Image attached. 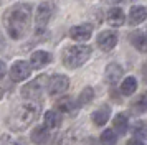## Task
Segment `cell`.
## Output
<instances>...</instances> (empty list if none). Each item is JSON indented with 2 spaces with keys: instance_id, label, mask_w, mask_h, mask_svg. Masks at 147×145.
<instances>
[{
  "instance_id": "cell-1",
  "label": "cell",
  "mask_w": 147,
  "mask_h": 145,
  "mask_svg": "<svg viewBox=\"0 0 147 145\" xmlns=\"http://www.w3.org/2000/svg\"><path fill=\"white\" fill-rule=\"evenodd\" d=\"M30 20H32V5L20 2V3L12 5L3 13L2 21L10 38L22 40L30 28Z\"/></svg>"
},
{
  "instance_id": "cell-2",
  "label": "cell",
  "mask_w": 147,
  "mask_h": 145,
  "mask_svg": "<svg viewBox=\"0 0 147 145\" xmlns=\"http://www.w3.org/2000/svg\"><path fill=\"white\" fill-rule=\"evenodd\" d=\"M40 112H41V102H36V101L22 102L20 105H17L12 111V114L7 119L10 130L13 132L25 130L27 127H30L36 119L40 117Z\"/></svg>"
},
{
  "instance_id": "cell-3",
  "label": "cell",
  "mask_w": 147,
  "mask_h": 145,
  "mask_svg": "<svg viewBox=\"0 0 147 145\" xmlns=\"http://www.w3.org/2000/svg\"><path fill=\"white\" fill-rule=\"evenodd\" d=\"M91 53H93V48L88 45H69L63 50L61 61H63L65 68L76 69L91 58Z\"/></svg>"
},
{
  "instance_id": "cell-4",
  "label": "cell",
  "mask_w": 147,
  "mask_h": 145,
  "mask_svg": "<svg viewBox=\"0 0 147 145\" xmlns=\"http://www.w3.org/2000/svg\"><path fill=\"white\" fill-rule=\"evenodd\" d=\"M47 81H48L47 74H40L36 79H33V81L27 83V84L20 89L22 97L27 99V101H36V102H40L41 94H43V89H45Z\"/></svg>"
},
{
  "instance_id": "cell-5",
  "label": "cell",
  "mask_w": 147,
  "mask_h": 145,
  "mask_svg": "<svg viewBox=\"0 0 147 145\" xmlns=\"http://www.w3.org/2000/svg\"><path fill=\"white\" fill-rule=\"evenodd\" d=\"M53 13H55V5L51 2H41L40 5L36 7V13H35V25H36L35 33H36V36L45 32V28H47L50 18L53 17Z\"/></svg>"
},
{
  "instance_id": "cell-6",
  "label": "cell",
  "mask_w": 147,
  "mask_h": 145,
  "mask_svg": "<svg viewBox=\"0 0 147 145\" xmlns=\"http://www.w3.org/2000/svg\"><path fill=\"white\" fill-rule=\"evenodd\" d=\"M68 87H69V78L65 74H53L47 81V89L50 96H60L66 92Z\"/></svg>"
},
{
  "instance_id": "cell-7",
  "label": "cell",
  "mask_w": 147,
  "mask_h": 145,
  "mask_svg": "<svg viewBox=\"0 0 147 145\" xmlns=\"http://www.w3.org/2000/svg\"><path fill=\"white\" fill-rule=\"evenodd\" d=\"M30 76H32V66H30V63L23 61V59L15 61L13 66L10 68V79H12L13 83L27 81Z\"/></svg>"
},
{
  "instance_id": "cell-8",
  "label": "cell",
  "mask_w": 147,
  "mask_h": 145,
  "mask_svg": "<svg viewBox=\"0 0 147 145\" xmlns=\"http://www.w3.org/2000/svg\"><path fill=\"white\" fill-rule=\"evenodd\" d=\"M96 43L102 51H111L114 46L117 45V33L114 30H104L98 35Z\"/></svg>"
},
{
  "instance_id": "cell-9",
  "label": "cell",
  "mask_w": 147,
  "mask_h": 145,
  "mask_svg": "<svg viewBox=\"0 0 147 145\" xmlns=\"http://www.w3.org/2000/svg\"><path fill=\"white\" fill-rule=\"evenodd\" d=\"M93 35V25L91 23H81V25H76L69 30V36L78 41V43H84L91 38Z\"/></svg>"
},
{
  "instance_id": "cell-10",
  "label": "cell",
  "mask_w": 147,
  "mask_h": 145,
  "mask_svg": "<svg viewBox=\"0 0 147 145\" xmlns=\"http://www.w3.org/2000/svg\"><path fill=\"white\" fill-rule=\"evenodd\" d=\"M122 74H124V69H122V66L117 64V63H109L106 66V69H104V81H106L107 84H117L122 78Z\"/></svg>"
},
{
  "instance_id": "cell-11",
  "label": "cell",
  "mask_w": 147,
  "mask_h": 145,
  "mask_svg": "<svg viewBox=\"0 0 147 145\" xmlns=\"http://www.w3.org/2000/svg\"><path fill=\"white\" fill-rule=\"evenodd\" d=\"M51 59H53V54L48 51H43V50H38V51H35L32 54V58H30V66H32V69H41V68H45L51 63Z\"/></svg>"
},
{
  "instance_id": "cell-12",
  "label": "cell",
  "mask_w": 147,
  "mask_h": 145,
  "mask_svg": "<svg viewBox=\"0 0 147 145\" xmlns=\"http://www.w3.org/2000/svg\"><path fill=\"white\" fill-rule=\"evenodd\" d=\"M111 117V105H101L99 109H96L93 112V115H91V120H93L94 125H98V127H102V125H106V122L109 120Z\"/></svg>"
},
{
  "instance_id": "cell-13",
  "label": "cell",
  "mask_w": 147,
  "mask_h": 145,
  "mask_svg": "<svg viewBox=\"0 0 147 145\" xmlns=\"http://www.w3.org/2000/svg\"><path fill=\"white\" fill-rule=\"evenodd\" d=\"M106 20L107 23L111 26H122L126 23V15L122 12V8L119 7H113V8H109L106 13Z\"/></svg>"
},
{
  "instance_id": "cell-14",
  "label": "cell",
  "mask_w": 147,
  "mask_h": 145,
  "mask_svg": "<svg viewBox=\"0 0 147 145\" xmlns=\"http://www.w3.org/2000/svg\"><path fill=\"white\" fill-rule=\"evenodd\" d=\"M147 20V7L134 5L129 12V25H139Z\"/></svg>"
},
{
  "instance_id": "cell-15",
  "label": "cell",
  "mask_w": 147,
  "mask_h": 145,
  "mask_svg": "<svg viewBox=\"0 0 147 145\" xmlns=\"http://www.w3.org/2000/svg\"><path fill=\"white\" fill-rule=\"evenodd\" d=\"M30 140L33 142L35 145H47V142L50 140V130H48L47 127H35L32 134H30Z\"/></svg>"
},
{
  "instance_id": "cell-16",
  "label": "cell",
  "mask_w": 147,
  "mask_h": 145,
  "mask_svg": "<svg viewBox=\"0 0 147 145\" xmlns=\"http://www.w3.org/2000/svg\"><path fill=\"white\" fill-rule=\"evenodd\" d=\"M61 125V115L56 111H47L43 115V127H47L48 130H55Z\"/></svg>"
},
{
  "instance_id": "cell-17",
  "label": "cell",
  "mask_w": 147,
  "mask_h": 145,
  "mask_svg": "<svg viewBox=\"0 0 147 145\" xmlns=\"http://www.w3.org/2000/svg\"><path fill=\"white\" fill-rule=\"evenodd\" d=\"M113 127H114V132H117L121 135H124L127 130H129V117L127 114L124 112H119L113 120Z\"/></svg>"
},
{
  "instance_id": "cell-18",
  "label": "cell",
  "mask_w": 147,
  "mask_h": 145,
  "mask_svg": "<svg viewBox=\"0 0 147 145\" xmlns=\"http://www.w3.org/2000/svg\"><path fill=\"white\" fill-rule=\"evenodd\" d=\"M129 40L132 43L134 48H137L139 51H147V38L142 32H134L129 35Z\"/></svg>"
},
{
  "instance_id": "cell-19",
  "label": "cell",
  "mask_w": 147,
  "mask_h": 145,
  "mask_svg": "<svg viewBox=\"0 0 147 145\" xmlns=\"http://www.w3.org/2000/svg\"><path fill=\"white\" fill-rule=\"evenodd\" d=\"M136 89H137V79L134 76H127L121 84V94L122 96H131L136 92Z\"/></svg>"
},
{
  "instance_id": "cell-20",
  "label": "cell",
  "mask_w": 147,
  "mask_h": 145,
  "mask_svg": "<svg viewBox=\"0 0 147 145\" xmlns=\"http://www.w3.org/2000/svg\"><path fill=\"white\" fill-rule=\"evenodd\" d=\"M93 99H94V89L91 87V86H86V87H84V89H83V91L80 92L76 105H78V107L88 105L89 102H93Z\"/></svg>"
},
{
  "instance_id": "cell-21",
  "label": "cell",
  "mask_w": 147,
  "mask_h": 145,
  "mask_svg": "<svg viewBox=\"0 0 147 145\" xmlns=\"http://www.w3.org/2000/svg\"><path fill=\"white\" fill-rule=\"evenodd\" d=\"M78 105L74 104V101L71 97H61L58 102H56V112H73Z\"/></svg>"
},
{
  "instance_id": "cell-22",
  "label": "cell",
  "mask_w": 147,
  "mask_h": 145,
  "mask_svg": "<svg viewBox=\"0 0 147 145\" xmlns=\"http://www.w3.org/2000/svg\"><path fill=\"white\" fill-rule=\"evenodd\" d=\"M132 134H134V137H137V140L147 138V122L146 120H137L132 125Z\"/></svg>"
},
{
  "instance_id": "cell-23",
  "label": "cell",
  "mask_w": 147,
  "mask_h": 145,
  "mask_svg": "<svg viewBox=\"0 0 147 145\" xmlns=\"http://www.w3.org/2000/svg\"><path fill=\"white\" fill-rule=\"evenodd\" d=\"M99 140L102 142V145H116V142H117V134L113 129H106V130L101 134Z\"/></svg>"
},
{
  "instance_id": "cell-24",
  "label": "cell",
  "mask_w": 147,
  "mask_h": 145,
  "mask_svg": "<svg viewBox=\"0 0 147 145\" xmlns=\"http://www.w3.org/2000/svg\"><path fill=\"white\" fill-rule=\"evenodd\" d=\"M0 145H13V140H12V137L10 135H2L0 137Z\"/></svg>"
},
{
  "instance_id": "cell-25",
  "label": "cell",
  "mask_w": 147,
  "mask_h": 145,
  "mask_svg": "<svg viewBox=\"0 0 147 145\" xmlns=\"http://www.w3.org/2000/svg\"><path fill=\"white\" fill-rule=\"evenodd\" d=\"M5 72H7V64H5L3 59H0V79L5 76Z\"/></svg>"
},
{
  "instance_id": "cell-26",
  "label": "cell",
  "mask_w": 147,
  "mask_h": 145,
  "mask_svg": "<svg viewBox=\"0 0 147 145\" xmlns=\"http://www.w3.org/2000/svg\"><path fill=\"white\" fill-rule=\"evenodd\" d=\"M127 145H146V144L140 142V140H136V138H131V140L127 142Z\"/></svg>"
},
{
  "instance_id": "cell-27",
  "label": "cell",
  "mask_w": 147,
  "mask_h": 145,
  "mask_svg": "<svg viewBox=\"0 0 147 145\" xmlns=\"http://www.w3.org/2000/svg\"><path fill=\"white\" fill-rule=\"evenodd\" d=\"M102 2H104V3H111V5H113V3H122V2H126V0H102Z\"/></svg>"
},
{
  "instance_id": "cell-28",
  "label": "cell",
  "mask_w": 147,
  "mask_h": 145,
  "mask_svg": "<svg viewBox=\"0 0 147 145\" xmlns=\"http://www.w3.org/2000/svg\"><path fill=\"white\" fill-rule=\"evenodd\" d=\"M13 145H27V144H25V140H23V138H18V140H15V142H13Z\"/></svg>"
},
{
  "instance_id": "cell-29",
  "label": "cell",
  "mask_w": 147,
  "mask_h": 145,
  "mask_svg": "<svg viewBox=\"0 0 147 145\" xmlns=\"http://www.w3.org/2000/svg\"><path fill=\"white\" fill-rule=\"evenodd\" d=\"M0 97H2V89H0Z\"/></svg>"
},
{
  "instance_id": "cell-30",
  "label": "cell",
  "mask_w": 147,
  "mask_h": 145,
  "mask_svg": "<svg viewBox=\"0 0 147 145\" xmlns=\"http://www.w3.org/2000/svg\"><path fill=\"white\" fill-rule=\"evenodd\" d=\"M0 3H2V2H0Z\"/></svg>"
}]
</instances>
